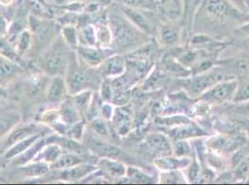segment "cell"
<instances>
[{"label": "cell", "mask_w": 249, "mask_h": 185, "mask_svg": "<svg viewBox=\"0 0 249 185\" xmlns=\"http://www.w3.org/2000/svg\"><path fill=\"white\" fill-rule=\"evenodd\" d=\"M90 147L94 154L101 157H109V158H117L121 154V150L112 144H106L104 141L99 139H93L90 142Z\"/></svg>", "instance_id": "cell-20"}, {"label": "cell", "mask_w": 249, "mask_h": 185, "mask_svg": "<svg viewBox=\"0 0 249 185\" xmlns=\"http://www.w3.org/2000/svg\"><path fill=\"white\" fill-rule=\"evenodd\" d=\"M205 10L211 15L223 17L228 14L230 7L226 0H206Z\"/></svg>", "instance_id": "cell-29"}, {"label": "cell", "mask_w": 249, "mask_h": 185, "mask_svg": "<svg viewBox=\"0 0 249 185\" xmlns=\"http://www.w3.org/2000/svg\"><path fill=\"white\" fill-rule=\"evenodd\" d=\"M176 154L178 156H186L191 153V148L184 140H179L176 144Z\"/></svg>", "instance_id": "cell-45"}, {"label": "cell", "mask_w": 249, "mask_h": 185, "mask_svg": "<svg viewBox=\"0 0 249 185\" xmlns=\"http://www.w3.org/2000/svg\"><path fill=\"white\" fill-rule=\"evenodd\" d=\"M90 128L93 131L94 134L98 135L99 137H108L110 135V129L107 123V121H105L102 117L96 116L90 120Z\"/></svg>", "instance_id": "cell-34"}, {"label": "cell", "mask_w": 249, "mask_h": 185, "mask_svg": "<svg viewBox=\"0 0 249 185\" xmlns=\"http://www.w3.org/2000/svg\"><path fill=\"white\" fill-rule=\"evenodd\" d=\"M98 70L105 79H115L125 72V59L120 55L108 56Z\"/></svg>", "instance_id": "cell-6"}, {"label": "cell", "mask_w": 249, "mask_h": 185, "mask_svg": "<svg viewBox=\"0 0 249 185\" xmlns=\"http://www.w3.org/2000/svg\"><path fill=\"white\" fill-rule=\"evenodd\" d=\"M68 48L70 47L63 41L62 36H57L42 55V72L51 77L56 75L64 76L71 56Z\"/></svg>", "instance_id": "cell-1"}, {"label": "cell", "mask_w": 249, "mask_h": 185, "mask_svg": "<svg viewBox=\"0 0 249 185\" xmlns=\"http://www.w3.org/2000/svg\"><path fill=\"white\" fill-rule=\"evenodd\" d=\"M123 12H124V16L126 18H128V20L131 21L135 26L141 28L143 31H150L149 22L142 13L136 11L132 8H129V7H124L123 9Z\"/></svg>", "instance_id": "cell-28"}, {"label": "cell", "mask_w": 249, "mask_h": 185, "mask_svg": "<svg viewBox=\"0 0 249 185\" xmlns=\"http://www.w3.org/2000/svg\"><path fill=\"white\" fill-rule=\"evenodd\" d=\"M7 96V90L0 84V100L4 99Z\"/></svg>", "instance_id": "cell-54"}, {"label": "cell", "mask_w": 249, "mask_h": 185, "mask_svg": "<svg viewBox=\"0 0 249 185\" xmlns=\"http://www.w3.org/2000/svg\"><path fill=\"white\" fill-rule=\"evenodd\" d=\"M19 170L25 178H39L46 175L51 174L50 165L32 161L27 164L18 166Z\"/></svg>", "instance_id": "cell-19"}, {"label": "cell", "mask_w": 249, "mask_h": 185, "mask_svg": "<svg viewBox=\"0 0 249 185\" xmlns=\"http://www.w3.org/2000/svg\"><path fill=\"white\" fill-rule=\"evenodd\" d=\"M233 100L235 102H242L249 100V82L240 85L234 93Z\"/></svg>", "instance_id": "cell-41"}, {"label": "cell", "mask_w": 249, "mask_h": 185, "mask_svg": "<svg viewBox=\"0 0 249 185\" xmlns=\"http://www.w3.org/2000/svg\"><path fill=\"white\" fill-rule=\"evenodd\" d=\"M21 71L20 63L0 56V80L7 81L12 79Z\"/></svg>", "instance_id": "cell-22"}, {"label": "cell", "mask_w": 249, "mask_h": 185, "mask_svg": "<svg viewBox=\"0 0 249 185\" xmlns=\"http://www.w3.org/2000/svg\"><path fill=\"white\" fill-rule=\"evenodd\" d=\"M14 0H0V6L3 7H10L13 4Z\"/></svg>", "instance_id": "cell-53"}, {"label": "cell", "mask_w": 249, "mask_h": 185, "mask_svg": "<svg viewBox=\"0 0 249 185\" xmlns=\"http://www.w3.org/2000/svg\"><path fill=\"white\" fill-rule=\"evenodd\" d=\"M156 166L162 170H174L178 168H182L190 164V160L187 158H169L166 156H162L156 160Z\"/></svg>", "instance_id": "cell-31"}, {"label": "cell", "mask_w": 249, "mask_h": 185, "mask_svg": "<svg viewBox=\"0 0 249 185\" xmlns=\"http://www.w3.org/2000/svg\"><path fill=\"white\" fill-rule=\"evenodd\" d=\"M47 143L46 136H43L40 139H38L35 144L32 145L30 148H28L24 153L20 154L19 156L15 157L13 160V164L15 166H22V165L27 164L29 162H32L36 155L38 153V151L41 149L42 146Z\"/></svg>", "instance_id": "cell-24"}, {"label": "cell", "mask_w": 249, "mask_h": 185, "mask_svg": "<svg viewBox=\"0 0 249 185\" xmlns=\"http://www.w3.org/2000/svg\"><path fill=\"white\" fill-rule=\"evenodd\" d=\"M0 56L18 63L21 61V57L16 51L14 46L6 38V36H0Z\"/></svg>", "instance_id": "cell-32"}, {"label": "cell", "mask_w": 249, "mask_h": 185, "mask_svg": "<svg viewBox=\"0 0 249 185\" xmlns=\"http://www.w3.org/2000/svg\"><path fill=\"white\" fill-rule=\"evenodd\" d=\"M104 10L103 0H87L84 2L83 12L88 14H96Z\"/></svg>", "instance_id": "cell-40"}, {"label": "cell", "mask_w": 249, "mask_h": 185, "mask_svg": "<svg viewBox=\"0 0 249 185\" xmlns=\"http://www.w3.org/2000/svg\"><path fill=\"white\" fill-rule=\"evenodd\" d=\"M9 24L10 23L6 20V18L2 14H0V36H6Z\"/></svg>", "instance_id": "cell-49"}, {"label": "cell", "mask_w": 249, "mask_h": 185, "mask_svg": "<svg viewBox=\"0 0 249 185\" xmlns=\"http://www.w3.org/2000/svg\"><path fill=\"white\" fill-rule=\"evenodd\" d=\"M129 1L131 4L137 6V5H143V3L145 2L146 0H129Z\"/></svg>", "instance_id": "cell-55"}, {"label": "cell", "mask_w": 249, "mask_h": 185, "mask_svg": "<svg viewBox=\"0 0 249 185\" xmlns=\"http://www.w3.org/2000/svg\"><path fill=\"white\" fill-rule=\"evenodd\" d=\"M161 79H162V76L159 75L158 72L154 73V74L147 80V82H145V84H144V89L147 90V89L155 88V86H156L158 82H160Z\"/></svg>", "instance_id": "cell-47"}, {"label": "cell", "mask_w": 249, "mask_h": 185, "mask_svg": "<svg viewBox=\"0 0 249 185\" xmlns=\"http://www.w3.org/2000/svg\"><path fill=\"white\" fill-rule=\"evenodd\" d=\"M68 96L69 92L64 76H52L46 92L47 100L50 103L60 105Z\"/></svg>", "instance_id": "cell-10"}, {"label": "cell", "mask_w": 249, "mask_h": 185, "mask_svg": "<svg viewBox=\"0 0 249 185\" xmlns=\"http://www.w3.org/2000/svg\"><path fill=\"white\" fill-rule=\"evenodd\" d=\"M162 38L166 44H173L178 40V31L173 27H165L162 31Z\"/></svg>", "instance_id": "cell-42"}, {"label": "cell", "mask_w": 249, "mask_h": 185, "mask_svg": "<svg viewBox=\"0 0 249 185\" xmlns=\"http://www.w3.org/2000/svg\"><path fill=\"white\" fill-rule=\"evenodd\" d=\"M20 123V115L16 113L0 116V139L6 137L11 130Z\"/></svg>", "instance_id": "cell-30"}, {"label": "cell", "mask_w": 249, "mask_h": 185, "mask_svg": "<svg viewBox=\"0 0 249 185\" xmlns=\"http://www.w3.org/2000/svg\"><path fill=\"white\" fill-rule=\"evenodd\" d=\"M71 2H84L85 0H70Z\"/></svg>", "instance_id": "cell-56"}, {"label": "cell", "mask_w": 249, "mask_h": 185, "mask_svg": "<svg viewBox=\"0 0 249 185\" xmlns=\"http://www.w3.org/2000/svg\"><path fill=\"white\" fill-rule=\"evenodd\" d=\"M101 82L100 85V95L101 99L106 102H111L113 95H114V89L112 85L110 79H105Z\"/></svg>", "instance_id": "cell-37"}, {"label": "cell", "mask_w": 249, "mask_h": 185, "mask_svg": "<svg viewBox=\"0 0 249 185\" xmlns=\"http://www.w3.org/2000/svg\"><path fill=\"white\" fill-rule=\"evenodd\" d=\"M108 24L112 32L113 43L119 48H125L135 41L136 34L124 18L119 15H111Z\"/></svg>", "instance_id": "cell-3"}, {"label": "cell", "mask_w": 249, "mask_h": 185, "mask_svg": "<svg viewBox=\"0 0 249 185\" xmlns=\"http://www.w3.org/2000/svg\"><path fill=\"white\" fill-rule=\"evenodd\" d=\"M125 176L127 179L130 180L131 183H136V184H152L153 179L146 174L141 170L137 169L135 167H126V173Z\"/></svg>", "instance_id": "cell-33"}, {"label": "cell", "mask_w": 249, "mask_h": 185, "mask_svg": "<svg viewBox=\"0 0 249 185\" xmlns=\"http://www.w3.org/2000/svg\"><path fill=\"white\" fill-rule=\"evenodd\" d=\"M199 175H200V168H199V165L195 161L193 164L191 165L190 171H189V178L192 182H194L197 179Z\"/></svg>", "instance_id": "cell-48"}, {"label": "cell", "mask_w": 249, "mask_h": 185, "mask_svg": "<svg viewBox=\"0 0 249 185\" xmlns=\"http://www.w3.org/2000/svg\"><path fill=\"white\" fill-rule=\"evenodd\" d=\"M111 121L114 123L116 133L120 137L127 135L131 131L132 113L125 106L115 108L114 116Z\"/></svg>", "instance_id": "cell-11"}, {"label": "cell", "mask_w": 249, "mask_h": 185, "mask_svg": "<svg viewBox=\"0 0 249 185\" xmlns=\"http://www.w3.org/2000/svg\"><path fill=\"white\" fill-rule=\"evenodd\" d=\"M51 2H52V5H53L54 7L58 8V9H62L66 5H68L71 1L70 0H51Z\"/></svg>", "instance_id": "cell-51"}, {"label": "cell", "mask_w": 249, "mask_h": 185, "mask_svg": "<svg viewBox=\"0 0 249 185\" xmlns=\"http://www.w3.org/2000/svg\"><path fill=\"white\" fill-rule=\"evenodd\" d=\"M245 3H246L247 7H249V0H245Z\"/></svg>", "instance_id": "cell-57"}, {"label": "cell", "mask_w": 249, "mask_h": 185, "mask_svg": "<svg viewBox=\"0 0 249 185\" xmlns=\"http://www.w3.org/2000/svg\"><path fill=\"white\" fill-rule=\"evenodd\" d=\"M233 144L234 143L231 139L219 137L213 143V146L220 150H231L233 148Z\"/></svg>", "instance_id": "cell-43"}, {"label": "cell", "mask_w": 249, "mask_h": 185, "mask_svg": "<svg viewBox=\"0 0 249 185\" xmlns=\"http://www.w3.org/2000/svg\"><path fill=\"white\" fill-rule=\"evenodd\" d=\"M85 129H86V122L83 119L80 122L69 126V129L65 136L70 139H73L74 141L81 142L85 134Z\"/></svg>", "instance_id": "cell-36"}, {"label": "cell", "mask_w": 249, "mask_h": 185, "mask_svg": "<svg viewBox=\"0 0 249 185\" xmlns=\"http://www.w3.org/2000/svg\"><path fill=\"white\" fill-rule=\"evenodd\" d=\"M65 151L62 146L56 142H47L38 151L33 161L43 162L46 164H53Z\"/></svg>", "instance_id": "cell-12"}, {"label": "cell", "mask_w": 249, "mask_h": 185, "mask_svg": "<svg viewBox=\"0 0 249 185\" xmlns=\"http://www.w3.org/2000/svg\"><path fill=\"white\" fill-rule=\"evenodd\" d=\"M60 35L62 36L63 41L72 49H75L79 46V36H78V28L74 24L62 25Z\"/></svg>", "instance_id": "cell-25"}, {"label": "cell", "mask_w": 249, "mask_h": 185, "mask_svg": "<svg viewBox=\"0 0 249 185\" xmlns=\"http://www.w3.org/2000/svg\"><path fill=\"white\" fill-rule=\"evenodd\" d=\"M114 110H115V108H114V104L102 100V103L98 108V114L100 117H102L105 121L108 122V121L112 120V118L114 116Z\"/></svg>", "instance_id": "cell-39"}, {"label": "cell", "mask_w": 249, "mask_h": 185, "mask_svg": "<svg viewBox=\"0 0 249 185\" xmlns=\"http://www.w3.org/2000/svg\"><path fill=\"white\" fill-rule=\"evenodd\" d=\"M130 97L131 94L129 90H114L111 103L114 104L115 107L126 106L130 100Z\"/></svg>", "instance_id": "cell-38"}, {"label": "cell", "mask_w": 249, "mask_h": 185, "mask_svg": "<svg viewBox=\"0 0 249 185\" xmlns=\"http://www.w3.org/2000/svg\"><path fill=\"white\" fill-rule=\"evenodd\" d=\"M108 48H102L100 46H79L74 49L79 61L85 66L90 69H98L104 60L108 57L106 54Z\"/></svg>", "instance_id": "cell-5"}, {"label": "cell", "mask_w": 249, "mask_h": 185, "mask_svg": "<svg viewBox=\"0 0 249 185\" xmlns=\"http://www.w3.org/2000/svg\"><path fill=\"white\" fill-rule=\"evenodd\" d=\"M97 166L106 174L117 179L123 178L126 173V166L115 158L101 157L97 161Z\"/></svg>", "instance_id": "cell-15"}, {"label": "cell", "mask_w": 249, "mask_h": 185, "mask_svg": "<svg viewBox=\"0 0 249 185\" xmlns=\"http://www.w3.org/2000/svg\"><path fill=\"white\" fill-rule=\"evenodd\" d=\"M61 116H60V111L59 108H52L48 109L44 112H42L39 115L38 118V123L49 126L50 128H52L56 123L61 122Z\"/></svg>", "instance_id": "cell-35"}, {"label": "cell", "mask_w": 249, "mask_h": 185, "mask_svg": "<svg viewBox=\"0 0 249 185\" xmlns=\"http://www.w3.org/2000/svg\"><path fill=\"white\" fill-rule=\"evenodd\" d=\"M206 133L203 132V130L199 129L195 125H184L182 127H178L176 129L172 130L170 132V135L172 138H174L177 141L179 140H185L187 138L196 137V136H201L205 135Z\"/></svg>", "instance_id": "cell-26"}, {"label": "cell", "mask_w": 249, "mask_h": 185, "mask_svg": "<svg viewBox=\"0 0 249 185\" xmlns=\"http://www.w3.org/2000/svg\"><path fill=\"white\" fill-rule=\"evenodd\" d=\"M41 133L38 130V127L36 123L24 124V125H16L11 133L6 137V140L1 147V153H5L13 144L20 142L31 135Z\"/></svg>", "instance_id": "cell-9"}, {"label": "cell", "mask_w": 249, "mask_h": 185, "mask_svg": "<svg viewBox=\"0 0 249 185\" xmlns=\"http://www.w3.org/2000/svg\"><path fill=\"white\" fill-rule=\"evenodd\" d=\"M150 69V64L146 60L127 59L125 60V74L129 76L133 82L145 77Z\"/></svg>", "instance_id": "cell-16"}, {"label": "cell", "mask_w": 249, "mask_h": 185, "mask_svg": "<svg viewBox=\"0 0 249 185\" xmlns=\"http://www.w3.org/2000/svg\"><path fill=\"white\" fill-rule=\"evenodd\" d=\"M83 162H87V161L81 156V154L64 152L53 164L50 166V168H51V170H65Z\"/></svg>", "instance_id": "cell-21"}, {"label": "cell", "mask_w": 249, "mask_h": 185, "mask_svg": "<svg viewBox=\"0 0 249 185\" xmlns=\"http://www.w3.org/2000/svg\"><path fill=\"white\" fill-rule=\"evenodd\" d=\"M158 1H160V2H165L166 0H158Z\"/></svg>", "instance_id": "cell-58"}, {"label": "cell", "mask_w": 249, "mask_h": 185, "mask_svg": "<svg viewBox=\"0 0 249 185\" xmlns=\"http://www.w3.org/2000/svg\"><path fill=\"white\" fill-rule=\"evenodd\" d=\"M99 170L96 163L83 162L69 169L53 170L57 173V179L65 182H83L89 176Z\"/></svg>", "instance_id": "cell-4"}, {"label": "cell", "mask_w": 249, "mask_h": 185, "mask_svg": "<svg viewBox=\"0 0 249 185\" xmlns=\"http://www.w3.org/2000/svg\"><path fill=\"white\" fill-rule=\"evenodd\" d=\"M236 89L237 82L235 80L218 82L209 88V90L202 95V98L214 102H223L235 93Z\"/></svg>", "instance_id": "cell-7"}, {"label": "cell", "mask_w": 249, "mask_h": 185, "mask_svg": "<svg viewBox=\"0 0 249 185\" xmlns=\"http://www.w3.org/2000/svg\"><path fill=\"white\" fill-rule=\"evenodd\" d=\"M45 136L42 133L34 134L31 135L23 140H21L20 142L13 144L11 147H10L5 153H4V158L7 160H11L14 159L15 157L19 156L20 154L24 153L28 148H30L33 144H35L38 139Z\"/></svg>", "instance_id": "cell-17"}, {"label": "cell", "mask_w": 249, "mask_h": 185, "mask_svg": "<svg viewBox=\"0 0 249 185\" xmlns=\"http://www.w3.org/2000/svg\"><path fill=\"white\" fill-rule=\"evenodd\" d=\"M237 69L240 72H243L245 74H249V60H244L240 61L237 63Z\"/></svg>", "instance_id": "cell-50"}, {"label": "cell", "mask_w": 249, "mask_h": 185, "mask_svg": "<svg viewBox=\"0 0 249 185\" xmlns=\"http://www.w3.org/2000/svg\"><path fill=\"white\" fill-rule=\"evenodd\" d=\"M70 96L82 117L89 113L93 103L94 94L91 89H86Z\"/></svg>", "instance_id": "cell-18"}, {"label": "cell", "mask_w": 249, "mask_h": 185, "mask_svg": "<svg viewBox=\"0 0 249 185\" xmlns=\"http://www.w3.org/2000/svg\"><path fill=\"white\" fill-rule=\"evenodd\" d=\"M58 108L62 122L69 126L83 120L82 115L79 112L77 108L74 106L70 95L66 97L62 103L59 105Z\"/></svg>", "instance_id": "cell-14"}, {"label": "cell", "mask_w": 249, "mask_h": 185, "mask_svg": "<svg viewBox=\"0 0 249 185\" xmlns=\"http://www.w3.org/2000/svg\"><path fill=\"white\" fill-rule=\"evenodd\" d=\"M81 65L82 63L73 50V53H71L69 63L64 74L69 95L86 89H90L89 85L91 82V75L86 72Z\"/></svg>", "instance_id": "cell-2"}, {"label": "cell", "mask_w": 249, "mask_h": 185, "mask_svg": "<svg viewBox=\"0 0 249 185\" xmlns=\"http://www.w3.org/2000/svg\"><path fill=\"white\" fill-rule=\"evenodd\" d=\"M79 46H98V40L96 34L95 25L86 23L78 28Z\"/></svg>", "instance_id": "cell-23"}, {"label": "cell", "mask_w": 249, "mask_h": 185, "mask_svg": "<svg viewBox=\"0 0 249 185\" xmlns=\"http://www.w3.org/2000/svg\"><path fill=\"white\" fill-rule=\"evenodd\" d=\"M146 142L151 150L160 156H167L172 153V146L165 135L162 134H151L147 136Z\"/></svg>", "instance_id": "cell-13"}, {"label": "cell", "mask_w": 249, "mask_h": 185, "mask_svg": "<svg viewBox=\"0 0 249 185\" xmlns=\"http://www.w3.org/2000/svg\"><path fill=\"white\" fill-rule=\"evenodd\" d=\"M231 4H233L236 8H238L241 11H245L247 6L245 3V0H228Z\"/></svg>", "instance_id": "cell-52"}, {"label": "cell", "mask_w": 249, "mask_h": 185, "mask_svg": "<svg viewBox=\"0 0 249 185\" xmlns=\"http://www.w3.org/2000/svg\"><path fill=\"white\" fill-rule=\"evenodd\" d=\"M163 182L166 184H182L184 183V179L182 178L181 174L178 171H170L169 173L164 175Z\"/></svg>", "instance_id": "cell-44"}, {"label": "cell", "mask_w": 249, "mask_h": 185, "mask_svg": "<svg viewBox=\"0 0 249 185\" xmlns=\"http://www.w3.org/2000/svg\"><path fill=\"white\" fill-rule=\"evenodd\" d=\"M226 81V75L221 72H210L192 79L187 84L188 90L194 93L203 92L218 82Z\"/></svg>", "instance_id": "cell-8"}, {"label": "cell", "mask_w": 249, "mask_h": 185, "mask_svg": "<svg viewBox=\"0 0 249 185\" xmlns=\"http://www.w3.org/2000/svg\"><path fill=\"white\" fill-rule=\"evenodd\" d=\"M249 172V163L248 161H242L238 165L236 171H235V176L240 179H243L245 176H247Z\"/></svg>", "instance_id": "cell-46"}, {"label": "cell", "mask_w": 249, "mask_h": 185, "mask_svg": "<svg viewBox=\"0 0 249 185\" xmlns=\"http://www.w3.org/2000/svg\"><path fill=\"white\" fill-rule=\"evenodd\" d=\"M33 42L34 35L30 29L25 28L24 30H22L14 44V47L17 53L20 55V57H22L31 49Z\"/></svg>", "instance_id": "cell-27"}]
</instances>
